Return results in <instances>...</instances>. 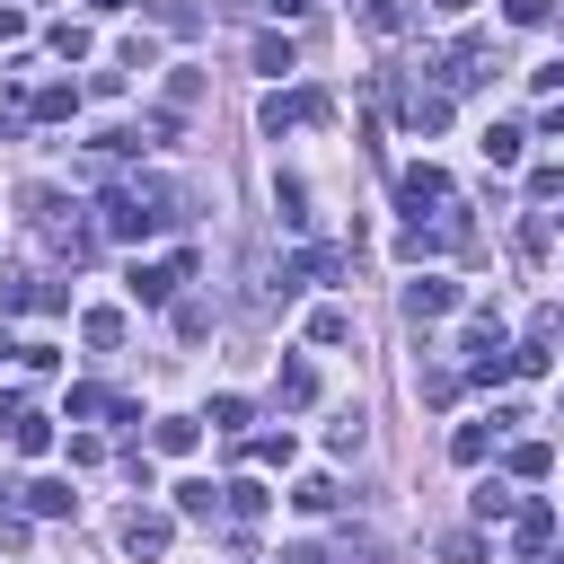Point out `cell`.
I'll return each mask as SVG.
<instances>
[{"label":"cell","instance_id":"6da1fadb","mask_svg":"<svg viewBox=\"0 0 564 564\" xmlns=\"http://www.w3.org/2000/svg\"><path fill=\"white\" fill-rule=\"evenodd\" d=\"M167 220H185V194L167 185V176H106V212H97V238H159Z\"/></svg>","mask_w":564,"mask_h":564},{"label":"cell","instance_id":"7a4b0ae2","mask_svg":"<svg viewBox=\"0 0 564 564\" xmlns=\"http://www.w3.org/2000/svg\"><path fill=\"white\" fill-rule=\"evenodd\" d=\"M35 229L53 238V256H70V264H88L97 256V220L79 212V203H62V194H35Z\"/></svg>","mask_w":564,"mask_h":564},{"label":"cell","instance_id":"3957f363","mask_svg":"<svg viewBox=\"0 0 564 564\" xmlns=\"http://www.w3.org/2000/svg\"><path fill=\"white\" fill-rule=\"evenodd\" d=\"M397 203H405L414 220H423V212H432V220H449V212H458V185H449V176H441L432 159H414V167L397 176Z\"/></svg>","mask_w":564,"mask_h":564},{"label":"cell","instance_id":"277c9868","mask_svg":"<svg viewBox=\"0 0 564 564\" xmlns=\"http://www.w3.org/2000/svg\"><path fill=\"white\" fill-rule=\"evenodd\" d=\"M326 115H335L326 88H273V97H264V132H273V141L300 132V123H326Z\"/></svg>","mask_w":564,"mask_h":564},{"label":"cell","instance_id":"5b68a950","mask_svg":"<svg viewBox=\"0 0 564 564\" xmlns=\"http://www.w3.org/2000/svg\"><path fill=\"white\" fill-rule=\"evenodd\" d=\"M432 70H441V97H449V88H476V79H494V44H485V35H458Z\"/></svg>","mask_w":564,"mask_h":564},{"label":"cell","instance_id":"8992f818","mask_svg":"<svg viewBox=\"0 0 564 564\" xmlns=\"http://www.w3.org/2000/svg\"><path fill=\"white\" fill-rule=\"evenodd\" d=\"M62 308V282L44 273H0V317H53Z\"/></svg>","mask_w":564,"mask_h":564},{"label":"cell","instance_id":"52a82bcc","mask_svg":"<svg viewBox=\"0 0 564 564\" xmlns=\"http://www.w3.org/2000/svg\"><path fill=\"white\" fill-rule=\"evenodd\" d=\"M176 282H194V256H167V264H132V273H123V291H132L141 308L176 300Z\"/></svg>","mask_w":564,"mask_h":564},{"label":"cell","instance_id":"ba28073f","mask_svg":"<svg viewBox=\"0 0 564 564\" xmlns=\"http://www.w3.org/2000/svg\"><path fill=\"white\" fill-rule=\"evenodd\" d=\"M511 423H520L511 405H494L485 423H458V432H449V458H458V467H485V458H494V441H502Z\"/></svg>","mask_w":564,"mask_h":564},{"label":"cell","instance_id":"9c48e42d","mask_svg":"<svg viewBox=\"0 0 564 564\" xmlns=\"http://www.w3.org/2000/svg\"><path fill=\"white\" fill-rule=\"evenodd\" d=\"M449 308H458V282H449V273H414V282H405V317H414V326H432V317H449Z\"/></svg>","mask_w":564,"mask_h":564},{"label":"cell","instance_id":"30bf717a","mask_svg":"<svg viewBox=\"0 0 564 564\" xmlns=\"http://www.w3.org/2000/svg\"><path fill=\"white\" fill-rule=\"evenodd\" d=\"M511 546L538 564V555L555 546V502H520V511H511Z\"/></svg>","mask_w":564,"mask_h":564},{"label":"cell","instance_id":"8fae6325","mask_svg":"<svg viewBox=\"0 0 564 564\" xmlns=\"http://www.w3.org/2000/svg\"><path fill=\"white\" fill-rule=\"evenodd\" d=\"M115 538H123V555H167L176 520H167V511H123V529H115Z\"/></svg>","mask_w":564,"mask_h":564},{"label":"cell","instance_id":"7c38bea8","mask_svg":"<svg viewBox=\"0 0 564 564\" xmlns=\"http://www.w3.org/2000/svg\"><path fill=\"white\" fill-rule=\"evenodd\" d=\"M397 123H405V132H423V141H432V132H441V123H449V97H441V88H405V97H397Z\"/></svg>","mask_w":564,"mask_h":564},{"label":"cell","instance_id":"4fadbf2b","mask_svg":"<svg viewBox=\"0 0 564 564\" xmlns=\"http://www.w3.org/2000/svg\"><path fill=\"white\" fill-rule=\"evenodd\" d=\"M26 115H35V123H70V115H79V88H70V79H44V88H26Z\"/></svg>","mask_w":564,"mask_h":564},{"label":"cell","instance_id":"5bb4252c","mask_svg":"<svg viewBox=\"0 0 564 564\" xmlns=\"http://www.w3.org/2000/svg\"><path fill=\"white\" fill-rule=\"evenodd\" d=\"M18 502H26V511H35V520H70V511H79V494H70V485H62V476H35V485H26V494H18Z\"/></svg>","mask_w":564,"mask_h":564},{"label":"cell","instance_id":"9a60e30c","mask_svg":"<svg viewBox=\"0 0 564 564\" xmlns=\"http://www.w3.org/2000/svg\"><path fill=\"white\" fill-rule=\"evenodd\" d=\"M264 502H273V494H264L256 476H229V485H220V520H238V529H247V520H264Z\"/></svg>","mask_w":564,"mask_h":564},{"label":"cell","instance_id":"2e32d148","mask_svg":"<svg viewBox=\"0 0 564 564\" xmlns=\"http://www.w3.org/2000/svg\"><path fill=\"white\" fill-rule=\"evenodd\" d=\"M150 441H159L167 458H194V449H203V423H194V414H159V432H150Z\"/></svg>","mask_w":564,"mask_h":564},{"label":"cell","instance_id":"e0dca14e","mask_svg":"<svg viewBox=\"0 0 564 564\" xmlns=\"http://www.w3.org/2000/svg\"><path fill=\"white\" fill-rule=\"evenodd\" d=\"M335 502H344V485H335V476H300V485H291V511H308V520H326Z\"/></svg>","mask_w":564,"mask_h":564},{"label":"cell","instance_id":"ac0fdd59","mask_svg":"<svg viewBox=\"0 0 564 564\" xmlns=\"http://www.w3.org/2000/svg\"><path fill=\"white\" fill-rule=\"evenodd\" d=\"M520 141H529L520 123H485V141H476V150H485V167H520Z\"/></svg>","mask_w":564,"mask_h":564},{"label":"cell","instance_id":"d6986e66","mask_svg":"<svg viewBox=\"0 0 564 564\" xmlns=\"http://www.w3.org/2000/svg\"><path fill=\"white\" fill-rule=\"evenodd\" d=\"M308 344H352V308H308Z\"/></svg>","mask_w":564,"mask_h":564},{"label":"cell","instance_id":"ffe728a7","mask_svg":"<svg viewBox=\"0 0 564 564\" xmlns=\"http://www.w3.org/2000/svg\"><path fill=\"white\" fill-rule=\"evenodd\" d=\"M247 458H256V467H291V458H300L291 423H282V432H256V441H247Z\"/></svg>","mask_w":564,"mask_h":564},{"label":"cell","instance_id":"44dd1931","mask_svg":"<svg viewBox=\"0 0 564 564\" xmlns=\"http://www.w3.org/2000/svg\"><path fill=\"white\" fill-rule=\"evenodd\" d=\"M185 106H203V70H194V62L167 70V115H185Z\"/></svg>","mask_w":564,"mask_h":564},{"label":"cell","instance_id":"7402d4cb","mask_svg":"<svg viewBox=\"0 0 564 564\" xmlns=\"http://www.w3.org/2000/svg\"><path fill=\"white\" fill-rule=\"evenodd\" d=\"M79 335H88L97 352H115V344H123V308H88V317H79Z\"/></svg>","mask_w":564,"mask_h":564},{"label":"cell","instance_id":"603a6c76","mask_svg":"<svg viewBox=\"0 0 564 564\" xmlns=\"http://www.w3.org/2000/svg\"><path fill=\"white\" fill-rule=\"evenodd\" d=\"M282 405H291V414L317 405V370H308V361H282Z\"/></svg>","mask_w":564,"mask_h":564},{"label":"cell","instance_id":"cb8c5ba5","mask_svg":"<svg viewBox=\"0 0 564 564\" xmlns=\"http://www.w3.org/2000/svg\"><path fill=\"white\" fill-rule=\"evenodd\" d=\"M176 511H185V520H212V511H220V485L185 476V485H176Z\"/></svg>","mask_w":564,"mask_h":564},{"label":"cell","instance_id":"d4e9b609","mask_svg":"<svg viewBox=\"0 0 564 564\" xmlns=\"http://www.w3.org/2000/svg\"><path fill=\"white\" fill-rule=\"evenodd\" d=\"M256 70H273V79H282V70H300V53H291V35H256Z\"/></svg>","mask_w":564,"mask_h":564},{"label":"cell","instance_id":"484cf974","mask_svg":"<svg viewBox=\"0 0 564 564\" xmlns=\"http://www.w3.org/2000/svg\"><path fill=\"white\" fill-rule=\"evenodd\" d=\"M414 397H423V405H449V397H458V370H441V361L414 370Z\"/></svg>","mask_w":564,"mask_h":564},{"label":"cell","instance_id":"4316f807","mask_svg":"<svg viewBox=\"0 0 564 564\" xmlns=\"http://www.w3.org/2000/svg\"><path fill=\"white\" fill-rule=\"evenodd\" d=\"M511 511H520V502H511V485H502V476H485V485H476V520H511Z\"/></svg>","mask_w":564,"mask_h":564},{"label":"cell","instance_id":"83f0119b","mask_svg":"<svg viewBox=\"0 0 564 564\" xmlns=\"http://www.w3.org/2000/svg\"><path fill=\"white\" fill-rule=\"evenodd\" d=\"M150 18H159L167 35H194V26H203V9H185V0H150Z\"/></svg>","mask_w":564,"mask_h":564},{"label":"cell","instance_id":"f1b7e54d","mask_svg":"<svg viewBox=\"0 0 564 564\" xmlns=\"http://www.w3.org/2000/svg\"><path fill=\"white\" fill-rule=\"evenodd\" d=\"M9 449H26V458H44V449H53V423H44V414H26V423L9 432Z\"/></svg>","mask_w":564,"mask_h":564},{"label":"cell","instance_id":"f546056e","mask_svg":"<svg viewBox=\"0 0 564 564\" xmlns=\"http://www.w3.org/2000/svg\"><path fill=\"white\" fill-rule=\"evenodd\" d=\"M546 467H555V449H546V441H520V449H511V476H529V485H538Z\"/></svg>","mask_w":564,"mask_h":564},{"label":"cell","instance_id":"4dcf8cb0","mask_svg":"<svg viewBox=\"0 0 564 564\" xmlns=\"http://www.w3.org/2000/svg\"><path fill=\"white\" fill-rule=\"evenodd\" d=\"M44 44H53V53H62V62H88V26H70V18H62V26H53V35H44Z\"/></svg>","mask_w":564,"mask_h":564},{"label":"cell","instance_id":"1f68e13d","mask_svg":"<svg viewBox=\"0 0 564 564\" xmlns=\"http://www.w3.org/2000/svg\"><path fill=\"white\" fill-rule=\"evenodd\" d=\"M97 414H115V397L106 388H70V423H97Z\"/></svg>","mask_w":564,"mask_h":564},{"label":"cell","instance_id":"d6a6232c","mask_svg":"<svg viewBox=\"0 0 564 564\" xmlns=\"http://www.w3.org/2000/svg\"><path fill=\"white\" fill-rule=\"evenodd\" d=\"M529 194H538V203H555V194H564V159H546V167H529Z\"/></svg>","mask_w":564,"mask_h":564},{"label":"cell","instance_id":"836d02e7","mask_svg":"<svg viewBox=\"0 0 564 564\" xmlns=\"http://www.w3.org/2000/svg\"><path fill=\"white\" fill-rule=\"evenodd\" d=\"M212 423H220V432H238V423H247V397H238V388H220V397H212Z\"/></svg>","mask_w":564,"mask_h":564},{"label":"cell","instance_id":"e575fe53","mask_svg":"<svg viewBox=\"0 0 564 564\" xmlns=\"http://www.w3.org/2000/svg\"><path fill=\"white\" fill-rule=\"evenodd\" d=\"M502 18H511V26H546V18H555V0H502Z\"/></svg>","mask_w":564,"mask_h":564},{"label":"cell","instance_id":"d590c367","mask_svg":"<svg viewBox=\"0 0 564 564\" xmlns=\"http://www.w3.org/2000/svg\"><path fill=\"white\" fill-rule=\"evenodd\" d=\"M397 26H405V9L397 0H370V35H397Z\"/></svg>","mask_w":564,"mask_h":564},{"label":"cell","instance_id":"8d00e7d4","mask_svg":"<svg viewBox=\"0 0 564 564\" xmlns=\"http://www.w3.org/2000/svg\"><path fill=\"white\" fill-rule=\"evenodd\" d=\"M0 44H26V9L18 0H0Z\"/></svg>","mask_w":564,"mask_h":564},{"label":"cell","instance_id":"74e56055","mask_svg":"<svg viewBox=\"0 0 564 564\" xmlns=\"http://www.w3.org/2000/svg\"><path fill=\"white\" fill-rule=\"evenodd\" d=\"M18 423H26V397H18V388H0V441H9Z\"/></svg>","mask_w":564,"mask_h":564},{"label":"cell","instance_id":"f35d334b","mask_svg":"<svg viewBox=\"0 0 564 564\" xmlns=\"http://www.w3.org/2000/svg\"><path fill=\"white\" fill-rule=\"evenodd\" d=\"M308 9H317V0H273V18H308Z\"/></svg>","mask_w":564,"mask_h":564},{"label":"cell","instance_id":"ab89813d","mask_svg":"<svg viewBox=\"0 0 564 564\" xmlns=\"http://www.w3.org/2000/svg\"><path fill=\"white\" fill-rule=\"evenodd\" d=\"M432 9H441V18H467V9H476V0H432Z\"/></svg>","mask_w":564,"mask_h":564},{"label":"cell","instance_id":"60d3db41","mask_svg":"<svg viewBox=\"0 0 564 564\" xmlns=\"http://www.w3.org/2000/svg\"><path fill=\"white\" fill-rule=\"evenodd\" d=\"M88 9H97V18H115V9H132V0H88Z\"/></svg>","mask_w":564,"mask_h":564},{"label":"cell","instance_id":"b9f144b4","mask_svg":"<svg viewBox=\"0 0 564 564\" xmlns=\"http://www.w3.org/2000/svg\"><path fill=\"white\" fill-rule=\"evenodd\" d=\"M9 352H18V335H9V326H0V361H9Z\"/></svg>","mask_w":564,"mask_h":564},{"label":"cell","instance_id":"7bdbcfd3","mask_svg":"<svg viewBox=\"0 0 564 564\" xmlns=\"http://www.w3.org/2000/svg\"><path fill=\"white\" fill-rule=\"evenodd\" d=\"M538 564H564V546H546V555H538Z\"/></svg>","mask_w":564,"mask_h":564},{"label":"cell","instance_id":"ee69618b","mask_svg":"<svg viewBox=\"0 0 564 564\" xmlns=\"http://www.w3.org/2000/svg\"><path fill=\"white\" fill-rule=\"evenodd\" d=\"M546 132H564V106H555V115H546Z\"/></svg>","mask_w":564,"mask_h":564},{"label":"cell","instance_id":"f6af8a7d","mask_svg":"<svg viewBox=\"0 0 564 564\" xmlns=\"http://www.w3.org/2000/svg\"><path fill=\"white\" fill-rule=\"evenodd\" d=\"M546 335H564V308H555V317H546Z\"/></svg>","mask_w":564,"mask_h":564},{"label":"cell","instance_id":"bcb514c9","mask_svg":"<svg viewBox=\"0 0 564 564\" xmlns=\"http://www.w3.org/2000/svg\"><path fill=\"white\" fill-rule=\"evenodd\" d=\"M555 405H564V388H555Z\"/></svg>","mask_w":564,"mask_h":564}]
</instances>
